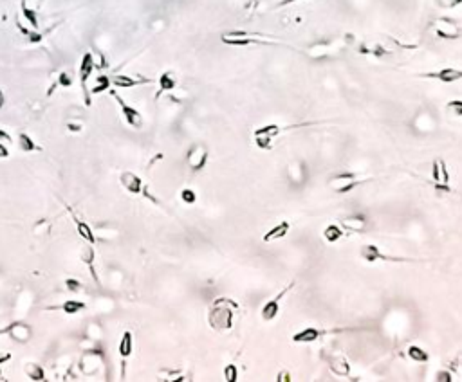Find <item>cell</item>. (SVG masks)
Listing matches in <instances>:
<instances>
[{"instance_id": "cell-8", "label": "cell", "mask_w": 462, "mask_h": 382, "mask_svg": "<svg viewBox=\"0 0 462 382\" xmlns=\"http://www.w3.org/2000/svg\"><path fill=\"white\" fill-rule=\"evenodd\" d=\"M433 29H435L437 36L444 38V40H455V38L460 36V27L451 18H439L433 24Z\"/></svg>"}, {"instance_id": "cell-45", "label": "cell", "mask_w": 462, "mask_h": 382, "mask_svg": "<svg viewBox=\"0 0 462 382\" xmlns=\"http://www.w3.org/2000/svg\"><path fill=\"white\" fill-rule=\"evenodd\" d=\"M0 375H2V373H0Z\"/></svg>"}, {"instance_id": "cell-24", "label": "cell", "mask_w": 462, "mask_h": 382, "mask_svg": "<svg viewBox=\"0 0 462 382\" xmlns=\"http://www.w3.org/2000/svg\"><path fill=\"white\" fill-rule=\"evenodd\" d=\"M94 256H96V253H94V249L90 247V243L89 245H83L82 249H80V258H82V261L90 269L93 276L96 278V272H94Z\"/></svg>"}, {"instance_id": "cell-11", "label": "cell", "mask_w": 462, "mask_h": 382, "mask_svg": "<svg viewBox=\"0 0 462 382\" xmlns=\"http://www.w3.org/2000/svg\"><path fill=\"white\" fill-rule=\"evenodd\" d=\"M432 177H433V180H435V187H437V189H439V191H448V193H450L451 187L448 186V182H450V175H448L444 162L439 161V159L433 162Z\"/></svg>"}, {"instance_id": "cell-6", "label": "cell", "mask_w": 462, "mask_h": 382, "mask_svg": "<svg viewBox=\"0 0 462 382\" xmlns=\"http://www.w3.org/2000/svg\"><path fill=\"white\" fill-rule=\"evenodd\" d=\"M220 40L228 45H241V47H244V45H253V44H266V42L260 40L258 36H255V34H251V33H244V31H231V33H226V34H222Z\"/></svg>"}, {"instance_id": "cell-35", "label": "cell", "mask_w": 462, "mask_h": 382, "mask_svg": "<svg viewBox=\"0 0 462 382\" xmlns=\"http://www.w3.org/2000/svg\"><path fill=\"white\" fill-rule=\"evenodd\" d=\"M224 377H226V380H237V378H238L237 366H233V364H229V366L224 370Z\"/></svg>"}, {"instance_id": "cell-38", "label": "cell", "mask_w": 462, "mask_h": 382, "mask_svg": "<svg viewBox=\"0 0 462 382\" xmlns=\"http://www.w3.org/2000/svg\"><path fill=\"white\" fill-rule=\"evenodd\" d=\"M8 157H9V150H8V146L0 143V159H8Z\"/></svg>"}, {"instance_id": "cell-21", "label": "cell", "mask_w": 462, "mask_h": 382, "mask_svg": "<svg viewBox=\"0 0 462 382\" xmlns=\"http://www.w3.org/2000/svg\"><path fill=\"white\" fill-rule=\"evenodd\" d=\"M322 334L323 332L316 330V328H305V330H302V332H296V334L292 335V341L294 342H312Z\"/></svg>"}, {"instance_id": "cell-4", "label": "cell", "mask_w": 462, "mask_h": 382, "mask_svg": "<svg viewBox=\"0 0 462 382\" xmlns=\"http://www.w3.org/2000/svg\"><path fill=\"white\" fill-rule=\"evenodd\" d=\"M96 69L94 67V58L90 52H85L82 58V63H80V83H82V90H83V98H85V105L89 107L90 105V92L87 90V81H89L93 70Z\"/></svg>"}, {"instance_id": "cell-2", "label": "cell", "mask_w": 462, "mask_h": 382, "mask_svg": "<svg viewBox=\"0 0 462 382\" xmlns=\"http://www.w3.org/2000/svg\"><path fill=\"white\" fill-rule=\"evenodd\" d=\"M365 179H359L356 173H340V175L332 177L329 180V187L334 193H348L350 189H354L358 184H361Z\"/></svg>"}, {"instance_id": "cell-44", "label": "cell", "mask_w": 462, "mask_h": 382, "mask_svg": "<svg viewBox=\"0 0 462 382\" xmlns=\"http://www.w3.org/2000/svg\"><path fill=\"white\" fill-rule=\"evenodd\" d=\"M2 334H6V332H4V330H0V335H2Z\"/></svg>"}, {"instance_id": "cell-14", "label": "cell", "mask_w": 462, "mask_h": 382, "mask_svg": "<svg viewBox=\"0 0 462 382\" xmlns=\"http://www.w3.org/2000/svg\"><path fill=\"white\" fill-rule=\"evenodd\" d=\"M119 180H121V186L125 187L128 193H132V195H139L141 191H143V179H139L136 173L123 171L121 177H119Z\"/></svg>"}, {"instance_id": "cell-23", "label": "cell", "mask_w": 462, "mask_h": 382, "mask_svg": "<svg viewBox=\"0 0 462 382\" xmlns=\"http://www.w3.org/2000/svg\"><path fill=\"white\" fill-rule=\"evenodd\" d=\"M24 373L31 378V380H44L45 378V371L40 364L36 362H26L24 364Z\"/></svg>"}, {"instance_id": "cell-34", "label": "cell", "mask_w": 462, "mask_h": 382, "mask_svg": "<svg viewBox=\"0 0 462 382\" xmlns=\"http://www.w3.org/2000/svg\"><path fill=\"white\" fill-rule=\"evenodd\" d=\"M435 4L442 9H453L462 4V0H435Z\"/></svg>"}, {"instance_id": "cell-28", "label": "cell", "mask_w": 462, "mask_h": 382, "mask_svg": "<svg viewBox=\"0 0 462 382\" xmlns=\"http://www.w3.org/2000/svg\"><path fill=\"white\" fill-rule=\"evenodd\" d=\"M83 309H85V303L78 301V299H69V301H65L62 305V310L65 314H78V312H82Z\"/></svg>"}, {"instance_id": "cell-17", "label": "cell", "mask_w": 462, "mask_h": 382, "mask_svg": "<svg viewBox=\"0 0 462 382\" xmlns=\"http://www.w3.org/2000/svg\"><path fill=\"white\" fill-rule=\"evenodd\" d=\"M289 229H291V222L282 220V222H278L274 227H271L269 231L264 235L262 240L264 242H274V240H280V238H284V236H287Z\"/></svg>"}, {"instance_id": "cell-26", "label": "cell", "mask_w": 462, "mask_h": 382, "mask_svg": "<svg viewBox=\"0 0 462 382\" xmlns=\"http://www.w3.org/2000/svg\"><path fill=\"white\" fill-rule=\"evenodd\" d=\"M408 357H410L412 360H415V362H426V360L430 359L428 352H424V350L417 345H412L410 348H408Z\"/></svg>"}, {"instance_id": "cell-43", "label": "cell", "mask_w": 462, "mask_h": 382, "mask_svg": "<svg viewBox=\"0 0 462 382\" xmlns=\"http://www.w3.org/2000/svg\"><path fill=\"white\" fill-rule=\"evenodd\" d=\"M291 2H296V0H284L280 6H287V4H291Z\"/></svg>"}, {"instance_id": "cell-19", "label": "cell", "mask_w": 462, "mask_h": 382, "mask_svg": "<svg viewBox=\"0 0 462 382\" xmlns=\"http://www.w3.org/2000/svg\"><path fill=\"white\" fill-rule=\"evenodd\" d=\"M341 225H343L345 229H348V231L361 233L366 229V220H365V217H361V215H354V217L343 218V220H341Z\"/></svg>"}, {"instance_id": "cell-39", "label": "cell", "mask_w": 462, "mask_h": 382, "mask_svg": "<svg viewBox=\"0 0 462 382\" xmlns=\"http://www.w3.org/2000/svg\"><path fill=\"white\" fill-rule=\"evenodd\" d=\"M8 360H11V353L9 352H0V364L8 362Z\"/></svg>"}, {"instance_id": "cell-12", "label": "cell", "mask_w": 462, "mask_h": 382, "mask_svg": "<svg viewBox=\"0 0 462 382\" xmlns=\"http://www.w3.org/2000/svg\"><path fill=\"white\" fill-rule=\"evenodd\" d=\"M327 362H329V368L332 370V373H336L338 377H347L350 373V364H348V360L341 353H330V355H327Z\"/></svg>"}, {"instance_id": "cell-37", "label": "cell", "mask_w": 462, "mask_h": 382, "mask_svg": "<svg viewBox=\"0 0 462 382\" xmlns=\"http://www.w3.org/2000/svg\"><path fill=\"white\" fill-rule=\"evenodd\" d=\"M11 136L6 130H0V143H11Z\"/></svg>"}, {"instance_id": "cell-20", "label": "cell", "mask_w": 462, "mask_h": 382, "mask_svg": "<svg viewBox=\"0 0 462 382\" xmlns=\"http://www.w3.org/2000/svg\"><path fill=\"white\" fill-rule=\"evenodd\" d=\"M16 144H19V150L22 151H42V148L38 146L36 143L33 141V137L26 132H20L19 133V139H16Z\"/></svg>"}, {"instance_id": "cell-27", "label": "cell", "mask_w": 462, "mask_h": 382, "mask_svg": "<svg viewBox=\"0 0 462 382\" xmlns=\"http://www.w3.org/2000/svg\"><path fill=\"white\" fill-rule=\"evenodd\" d=\"M110 85H112L110 78L105 76V74H100V76L96 78V85L90 88V94H100V92H107L108 88H110Z\"/></svg>"}, {"instance_id": "cell-5", "label": "cell", "mask_w": 462, "mask_h": 382, "mask_svg": "<svg viewBox=\"0 0 462 382\" xmlns=\"http://www.w3.org/2000/svg\"><path fill=\"white\" fill-rule=\"evenodd\" d=\"M208 157H210V151L204 144H195V146L190 148L188 155H186V162H188L190 169L193 171H200V169L206 166Z\"/></svg>"}, {"instance_id": "cell-13", "label": "cell", "mask_w": 462, "mask_h": 382, "mask_svg": "<svg viewBox=\"0 0 462 382\" xmlns=\"http://www.w3.org/2000/svg\"><path fill=\"white\" fill-rule=\"evenodd\" d=\"M4 332L13 339V341L22 342V345L31 339V328L27 327L26 323H20V321H16V323H11L8 328H4Z\"/></svg>"}, {"instance_id": "cell-7", "label": "cell", "mask_w": 462, "mask_h": 382, "mask_svg": "<svg viewBox=\"0 0 462 382\" xmlns=\"http://www.w3.org/2000/svg\"><path fill=\"white\" fill-rule=\"evenodd\" d=\"M294 285H296V283H294V281H291L287 286H285L284 291H280L276 296H274L273 299H269V301H267L266 305L262 307V319H264V321H273L274 317L278 316V312H280V301H282V299H284V296L287 294V292L291 291V289H292V286H294Z\"/></svg>"}, {"instance_id": "cell-16", "label": "cell", "mask_w": 462, "mask_h": 382, "mask_svg": "<svg viewBox=\"0 0 462 382\" xmlns=\"http://www.w3.org/2000/svg\"><path fill=\"white\" fill-rule=\"evenodd\" d=\"M132 350H134V337H132V332H123V337L119 341L118 346V352L119 357H121V366H123V373H125V360L132 355Z\"/></svg>"}, {"instance_id": "cell-33", "label": "cell", "mask_w": 462, "mask_h": 382, "mask_svg": "<svg viewBox=\"0 0 462 382\" xmlns=\"http://www.w3.org/2000/svg\"><path fill=\"white\" fill-rule=\"evenodd\" d=\"M448 110L457 118H462V100H453L448 103Z\"/></svg>"}, {"instance_id": "cell-25", "label": "cell", "mask_w": 462, "mask_h": 382, "mask_svg": "<svg viewBox=\"0 0 462 382\" xmlns=\"http://www.w3.org/2000/svg\"><path fill=\"white\" fill-rule=\"evenodd\" d=\"M343 236V231H341V227L338 224H330L325 227V231H323V238L327 240L329 243H334L338 242V240Z\"/></svg>"}, {"instance_id": "cell-22", "label": "cell", "mask_w": 462, "mask_h": 382, "mask_svg": "<svg viewBox=\"0 0 462 382\" xmlns=\"http://www.w3.org/2000/svg\"><path fill=\"white\" fill-rule=\"evenodd\" d=\"M74 222H76V231H78V235L82 236L83 240H85L87 243H90L93 245L94 242H96V236H94L93 229H90V225L87 224V222L83 220H78V218H74Z\"/></svg>"}, {"instance_id": "cell-9", "label": "cell", "mask_w": 462, "mask_h": 382, "mask_svg": "<svg viewBox=\"0 0 462 382\" xmlns=\"http://www.w3.org/2000/svg\"><path fill=\"white\" fill-rule=\"evenodd\" d=\"M361 258L368 263H376V261H408L403 260V258H396V256H386L383 251L377 245H363L361 247Z\"/></svg>"}, {"instance_id": "cell-36", "label": "cell", "mask_w": 462, "mask_h": 382, "mask_svg": "<svg viewBox=\"0 0 462 382\" xmlns=\"http://www.w3.org/2000/svg\"><path fill=\"white\" fill-rule=\"evenodd\" d=\"M58 83L62 85V87H70V85H72V76H70L69 72H62L58 76Z\"/></svg>"}, {"instance_id": "cell-1", "label": "cell", "mask_w": 462, "mask_h": 382, "mask_svg": "<svg viewBox=\"0 0 462 382\" xmlns=\"http://www.w3.org/2000/svg\"><path fill=\"white\" fill-rule=\"evenodd\" d=\"M235 309H237L235 303H231L229 299L218 298L217 301L211 305L210 314H208L210 327L215 328V330H229V328L233 327Z\"/></svg>"}, {"instance_id": "cell-31", "label": "cell", "mask_w": 462, "mask_h": 382, "mask_svg": "<svg viewBox=\"0 0 462 382\" xmlns=\"http://www.w3.org/2000/svg\"><path fill=\"white\" fill-rule=\"evenodd\" d=\"M271 139H273V137L264 136V133H255V143H256V146L262 148V150H269V148H271Z\"/></svg>"}, {"instance_id": "cell-42", "label": "cell", "mask_w": 462, "mask_h": 382, "mask_svg": "<svg viewBox=\"0 0 462 382\" xmlns=\"http://www.w3.org/2000/svg\"><path fill=\"white\" fill-rule=\"evenodd\" d=\"M4 107V92L0 90V108Z\"/></svg>"}, {"instance_id": "cell-41", "label": "cell", "mask_w": 462, "mask_h": 382, "mask_svg": "<svg viewBox=\"0 0 462 382\" xmlns=\"http://www.w3.org/2000/svg\"><path fill=\"white\" fill-rule=\"evenodd\" d=\"M69 130H72V132H80V130H82V125H74V123H69Z\"/></svg>"}, {"instance_id": "cell-10", "label": "cell", "mask_w": 462, "mask_h": 382, "mask_svg": "<svg viewBox=\"0 0 462 382\" xmlns=\"http://www.w3.org/2000/svg\"><path fill=\"white\" fill-rule=\"evenodd\" d=\"M422 78H430V80H439L442 83H455V81L462 80V70L455 69V67H444L435 72H426L422 74Z\"/></svg>"}, {"instance_id": "cell-30", "label": "cell", "mask_w": 462, "mask_h": 382, "mask_svg": "<svg viewBox=\"0 0 462 382\" xmlns=\"http://www.w3.org/2000/svg\"><path fill=\"white\" fill-rule=\"evenodd\" d=\"M65 286H67V291H70L72 294H82L83 291H85V286H83L82 281H78V279H65Z\"/></svg>"}, {"instance_id": "cell-15", "label": "cell", "mask_w": 462, "mask_h": 382, "mask_svg": "<svg viewBox=\"0 0 462 382\" xmlns=\"http://www.w3.org/2000/svg\"><path fill=\"white\" fill-rule=\"evenodd\" d=\"M110 81L118 88H132V87H137V85L152 83L150 78H132V76H126V74H116V76L110 78Z\"/></svg>"}, {"instance_id": "cell-3", "label": "cell", "mask_w": 462, "mask_h": 382, "mask_svg": "<svg viewBox=\"0 0 462 382\" xmlns=\"http://www.w3.org/2000/svg\"><path fill=\"white\" fill-rule=\"evenodd\" d=\"M110 96L114 98L116 101H118V105H119V108H121V114H123V118H125L126 125L132 126V128H141V126H143V116H141L134 107H130V105L123 100L121 96L116 94V90H110Z\"/></svg>"}, {"instance_id": "cell-18", "label": "cell", "mask_w": 462, "mask_h": 382, "mask_svg": "<svg viewBox=\"0 0 462 382\" xmlns=\"http://www.w3.org/2000/svg\"><path fill=\"white\" fill-rule=\"evenodd\" d=\"M177 87V78H175L174 70H167V72L161 74L159 78V92H157V98L164 92H170Z\"/></svg>"}, {"instance_id": "cell-32", "label": "cell", "mask_w": 462, "mask_h": 382, "mask_svg": "<svg viewBox=\"0 0 462 382\" xmlns=\"http://www.w3.org/2000/svg\"><path fill=\"white\" fill-rule=\"evenodd\" d=\"M181 200L184 204H195V200H197L195 191L190 189V187H184V189L181 191Z\"/></svg>"}, {"instance_id": "cell-29", "label": "cell", "mask_w": 462, "mask_h": 382, "mask_svg": "<svg viewBox=\"0 0 462 382\" xmlns=\"http://www.w3.org/2000/svg\"><path fill=\"white\" fill-rule=\"evenodd\" d=\"M22 15H24V18L27 20V24H29L33 29H38V16H36V13H34L33 9L27 8L26 0L22 2Z\"/></svg>"}, {"instance_id": "cell-40", "label": "cell", "mask_w": 462, "mask_h": 382, "mask_svg": "<svg viewBox=\"0 0 462 382\" xmlns=\"http://www.w3.org/2000/svg\"><path fill=\"white\" fill-rule=\"evenodd\" d=\"M437 378H439V380H451V375L448 373V371H439V373H437Z\"/></svg>"}]
</instances>
